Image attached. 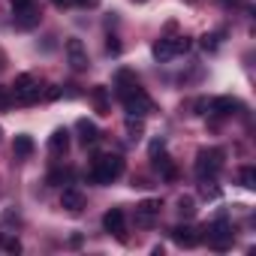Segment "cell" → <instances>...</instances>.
I'll list each match as a JSON object with an SVG mask.
<instances>
[{"instance_id": "1", "label": "cell", "mask_w": 256, "mask_h": 256, "mask_svg": "<svg viewBox=\"0 0 256 256\" xmlns=\"http://www.w3.org/2000/svg\"><path fill=\"white\" fill-rule=\"evenodd\" d=\"M118 96H120L124 108L130 112L133 118H145V114L154 112V100L136 84V76L130 70H120L118 72Z\"/></svg>"}, {"instance_id": "2", "label": "cell", "mask_w": 256, "mask_h": 256, "mask_svg": "<svg viewBox=\"0 0 256 256\" xmlns=\"http://www.w3.org/2000/svg\"><path fill=\"white\" fill-rule=\"evenodd\" d=\"M124 175V157L118 154H100L94 163H90V181L94 184H112Z\"/></svg>"}, {"instance_id": "3", "label": "cell", "mask_w": 256, "mask_h": 256, "mask_svg": "<svg viewBox=\"0 0 256 256\" xmlns=\"http://www.w3.org/2000/svg\"><path fill=\"white\" fill-rule=\"evenodd\" d=\"M220 169H223V151L220 148H202L196 154V175L202 181H211Z\"/></svg>"}, {"instance_id": "4", "label": "cell", "mask_w": 256, "mask_h": 256, "mask_svg": "<svg viewBox=\"0 0 256 256\" xmlns=\"http://www.w3.org/2000/svg\"><path fill=\"white\" fill-rule=\"evenodd\" d=\"M184 52H190V40L187 36H166V40H157L154 48H151V54L160 64H166V60H172V58H178Z\"/></svg>"}, {"instance_id": "5", "label": "cell", "mask_w": 256, "mask_h": 256, "mask_svg": "<svg viewBox=\"0 0 256 256\" xmlns=\"http://www.w3.org/2000/svg\"><path fill=\"white\" fill-rule=\"evenodd\" d=\"M10 94H12V100H16V102L30 106V102H36V100H40V82H36L30 72H24V76H18V78L12 82Z\"/></svg>"}, {"instance_id": "6", "label": "cell", "mask_w": 256, "mask_h": 256, "mask_svg": "<svg viewBox=\"0 0 256 256\" xmlns=\"http://www.w3.org/2000/svg\"><path fill=\"white\" fill-rule=\"evenodd\" d=\"M12 18L18 30H30L40 24V10L34 6V0H12Z\"/></svg>"}, {"instance_id": "7", "label": "cell", "mask_w": 256, "mask_h": 256, "mask_svg": "<svg viewBox=\"0 0 256 256\" xmlns=\"http://www.w3.org/2000/svg\"><path fill=\"white\" fill-rule=\"evenodd\" d=\"M205 238H208V247H214V250H226V247H232V229H229L226 220L211 223V226L205 229Z\"/></svg>"}, {"instance_id": "8", "label": "cell", "mask_w": 256, "mask_h": 256, "mask_svg": "<svg viewBox=\"0 0 256 256\" xmlns=\"http://www.w3.org/2000/svg\"><path fill=\"white\" fill-rule=\"evenodd\" d=\"M66 60H70V66H72L76 72L88 70V52H84V42H82V40H76V36L66 40Z\"/></svg>"}, {"instance_id": "9", "label": "cell", "mask_w": 256, "mask_h": 256, "mask_svg": "<svg viewBox=\"0 0 256 256\" xmlns=\"http://www.w3.org/2000/svg\"><path fill=\"white\" fill-rule=\"evenodd\" d=\"M160 199H145V202H139L136 205V223L139 226H151L154 220H157V214H160Z\"/></svg>"}, {"instance_id": "10", "label": "cell", "mask_w": 256, "mask_h": 256, "mask_svg": "<svg viewBox=\"0 0 256 256\" xmlns=\"http://www.w3.org/2000/svg\"><path fill=\"white\" fill-rule=\"evenodd\" d=\"M102 226H106V232H112V235H118L124 241L126 238V232H124V208H108L102 214Z\"/></svg>"}, {"instance_id": "11", "label": "cell", "mask_w": 256, "mask_h": 256, "mask_svg": "<svg viewBox=\"0 0 256 256\" xmlns=\"http://www.w3.org/2000/svg\"><path fill=\"white\" fill-rule=\"evenodd\" d=\"M60 208L70 211V214H78V211L84 208V193L76 190V187H66V190L60 193Z\"/></svg>"}, {"instance_id": "12", "label": "cell", "mask_w": 256, "mask_h": 256, "mask_svg": "<svg viewBox=\"0 0 256 256\" xmlns=\"http://www.w3.org/2000/svg\"><path fill=\"white\" fill-rule=\"evenodd\" d=\"M199 238H202V235H199L193 226H175V229H172V241L181 244V247H196Z\"/></svg>"}, {"instance_id": "13", "label": "cell", "mask_w": 256, "mask_h": 256, "mask_svg": "<svg viewBox=\"0 0 256 256\" xmlns=\"http://www.w3.org/2000/svg\"><path fill=\"white\" fill-rule=\"evenodd\" d=\"M208 108H211V114H232V112L241 108V102L235 96H217V100L208 102Z\"/></svg>"}, {"instance_id": "14", "label": "cell", "mask_w": 256, "mask_h": 256, "mask_svg": "<svg viewBox=\"0 0 256 256\" xmlns=\"http://www.w3.org/2000/svg\"><path fill=\"white\" fill-rule=\"evenodd\" d=\"M76 130H78V139H82V145H96V139H100L96 124H90L88 118H82V120L76 124Z\"/></svg>"}, {"instance_id": "15", "label": "cell", "mask_w": 256, "mask_h": 256, "mask_svg": "<svg viewBox=\"0 0 256 256\" xmlns=\"http://www.w3.org/2000/svg\"><path fill=\"white\" fill-rule=\"evenodd\" d=\"M70 148V130H54L52 139H48V151L52 154H66Z\"/></svg>"}, {"instance_id": "16", "label": "cell", "mask_w": 256, "mask_h": 256, "mask_svg": "<svg viewBox=\"0 0 256 256\" xmlns=\"http://www.w3.org/2000/svg\"><path fill=\"white\" fill-rule=\"evenodd\" d=\"M154 169H157V172H160L166 181H175V178H178V169H175V163H172L169 157H163V154H160V157L154 154Z\"/></svg>"}, {"instance_id": "17", "label": "cell", "mask_w": 256, "mask_h": 256, "mask_svg": "<svg viewBox=\"0 0 256 256\" xmlns=\"http://www.w3.org/2000/svg\"><path fill=\"white\" fill-rule=\"evenodd\" d=\"M12 154L18 160H28L34 154V139L30 136H16V145H12Z\"/></svg>"}, {"instance_id": "18", "label": "cell", "mask_w": 256, "mask_h": 256, "mask_svg": "<svg viewBox=\"0 0 256 256\" xmlns=\"http://www.w3.org/2000/svg\"><path fill=\"white\" fill-rule=\"evenodd\" d=\"M90 100H94V106H96L100 114H108V90L106 88H94L90 90Z\"/></svg>"}, {"instance_id": "19", "label": "cell", "mask_w": 256, "mask_h": 256, "mask_svg": "<svg viewBox=\"0 0 256 256\" xmlns=\"http://www.w3.org/2000/svg\"><path fill=\"white\" fill-rule=\"evenodd\" d=\"M126 136H130V142H139V139L145 136V124L136 120L133 114H130V120H126Z\"/></svg>"}, {"instance_id": "20", "label": "cell", "mask_w": 256, "mask_h": 256, "mask_svg": "<svg viewBox=\"0 0 256 256\" xmlns=\"http://www.w3.org/2000/svg\"><path fill=\"white\" fill-rule=\"evenodd\" d=\"M178 214H181L184 220H190V217L196 214V202H193V196H181V199H178Z\"/></svg>"}, {"instance_id": "21", "label": "cell", "mask_w": 256, "mask_h": 256, "mask_svg": "<svg viewBox=\"0 0 256 256\" xmlns=\"http://www.w3.org/2000/svg\"><path fill=\"white\" fill-rule=\"evenodd\" d=\"M241 184H244L247 190L256 187V172H253V166H244V169H241Z\"/></svg>"}, {"instance_id": "22", "label": "cell", "mask_w": 256, "mask_h": 256, "mask_svg": "<svg viewBox=\"0 0 256 256\" xmlns=\"http://www.w3.org/2000/svg\"><path fill=\"white\" fill-rule=\"evenodd\" d=\"M10 106H12V94H10V88L0 84V112H6Z\"/></svg>"}, {"instance_id": "23", "label": "cell", "mask_w": 256, "mask_h": 256, "mask_svg": "<svg viewBox=\"0 0 256 256\" xmlns=\"http://www.w3.org/2000/svg\"><path fill=\"white\" fill-rule=\"evenodd\" d=\"M106 52H108V54H120V42H118V36H108Z\"/></svg>"}, {"instance_id": "24", "label": "cell", "mask_w": 256, "mask_h": 256, "mask_svg": "<svg viewBox=\"0 0 256 256\" xmlns=\"http://www.w3.org/2000/svg\"><path fill=\"white\" fill-rule=\"evenodd\" d=\"M66 175H70V172H52V175H48V184H60V181H66Z\"/></svg>"}, {"instance_id": "25", "label": "cell", "mask_w": 256, "mask_h": 256, "mask_svg": "<svg viewBox=\"0 0 256 256\" xmlns=\"http://www.w3.org/2000/svg\"><path fill=\"white\" fill-rule=\"evenodd\" d=\"M4 247H6L10 253H18V250H22V244H18V241H4Z\"/></svg>"}, {"instance_id": "26", "label": "cell", "mask_w": 256, "mask_h": 256, "mask_svg": "<svg viewBox=\"0 0 256 256\" xmlns=\"http://www.w3.org/2000/svg\"><path fill=\"white\" fill-rule=\"evenodd\" d=\"M46 96H48V100H58V96H60V90H58V88H48V90H46Z\"/></svg>"}, {"instance_id": "27", "label": "cell", "mask_w": 256, "mask_h": 256, "mask_svg": "<svg viewBox=\"0 0 256 256\" xmlns=\"http://www.w3.org/2000/svg\"><path fill=\"white\" fill-rule=\"evenodd\" d=\"M223 6H244V0H223Z\"/></svg>"}, {"instance_id": "28", "label": "cell", "mask_w": 256, "mask_h": 256, "mask_svg": "<svg viewBox=\"0 0 256 256\" xmlns=\"http://www.w3.org/2000/svg\"><path fill=\"white\" fill-rule=\"evenodd\" d=\"M52 4H54L58 10H64V6H70V4H72V0H52Z\"/></svg>"}, {"instance_id": "29", "label": "cell", "mask_w": 256, "mask_h": 256, "mask_svg": "<svg viewBox=\"0 0 256 256\" xmlns=\"http://www.w3.org/2000/svg\"><path fill=\"white\" fill-rule=\"evenodd\" d=\"M78 6H96V0H76Z\"/></svg>"}, {"instance_id": "30", "label": "cell", "mask_w": 256, "mask_h": 256, "mask_svg": "<svg viewBox=\"0 0 256 256\" xmlns=\"http://www.w3.org/2000/svg\"><path fill=\"white\" fill-rule=\"evenodd\" d=\"M0 66H4V58H0Z\"/></svg>"}, {"instance_id": "31", "label": "cell", "mask_w": 256, "mask_h": 256, "mask_svg": "<svg viewBox=\"0 0 256 256\" xmlns=\"http://www.w3.org/2000/svg\"><path fill=\"white\" fill-rule=\"evenodd\" d=\"M0 136H4V130H0Z\"/></svg>"}]
</instances>
